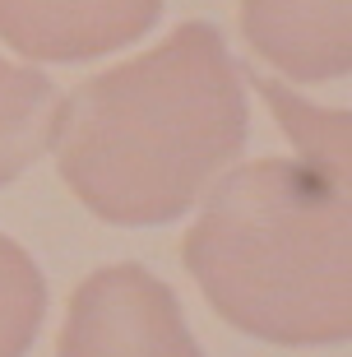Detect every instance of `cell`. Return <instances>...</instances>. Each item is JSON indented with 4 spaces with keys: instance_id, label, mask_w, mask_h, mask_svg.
<instances>
[{
    "instance_id": "3957f363",
    "label": "cell",
    "mask_w": 352,
    "mask_h": 357,
    "mask_svg": "<svg viewBox=\"0 0 352 357\" xmlns=\"http://www.w3.org/2000/svg\"><path fill=\"white\" fill-rule=\"evenodd\" d=\"M56 357H204L176 292L144 265L93 269L70 297Z\"/></svg>"
},
{
    "instance_id": "52a82bcc",
    "label": "cell",
    "mask_w": 352,
    "mask_h": 357,
    "mask_svg": "<svg viewBox=\"0 0 352 357\" xmlns=\"http://www.w3.org/2000/svg\"><path fill=\"white\" fill-rule=\"evenodd\" d=\"M250 84L260 89V98L287 130V139L297 149V162H306L329 185L348 190V112L343 107H315L278 79H250Z\"/></svg>"
},
{
    "instance_id": "8992f818",
    "label": "cell",
    "mask_w": 352,
    "mask_h": 357,
    "mask_svg": "<svg viewBox=\"0 0 352 357\" xmlns=\"http://www.w3.org/2000/svg\"><path fill=\"white\" fill-rule=\"evenodd\" d=\"M56 102L61 93L42 70L14 66L0 56V185L33 167V158L47 149Z\"/></svg>"
},
{
    "instance_id": "6da1fadb",
    "label": "cell",
    "mask_w": 352,
    "mask_h": 357,
    "mask_svg": "<svg viewBox=\"0 0 352 357\" xmlns=\"http://www.w3.org/2000/svg\"><path fill=\"white\" fill-rule=\"evenodd\" d=\"M246 135L241 66L218 28L195 19L56 102L47 144L89 213L116 227H158L241 158Z\"/></svg>"
},
{
    "instance_id": "277c9868",
    "label": "cell",
    "mask_w": 352,
    "mask_h": 357,
    "mask_svg": "<svg viewBox=\"0 0 352 357\" xmlns=\"http://www.w3.org/2000/svg\"><path fill=\"white\" fill-rule=\"evenodd\" d=\"M167 0H0V38L28 61L75 66L139 42Z\"/></svg>"
},
{
    "instance_id": "7a4b0ae2",
    "label": "cell",
    "mask_w": 352,
    "mask_h": 357,
    "mask_svg": "<svg viewBox=\"0 0 352 357\" xmlns=\"http://www.w3.org/2000/svg\"><path fill=\"white\" fill-rule=\"evenodd\" d=\"M181 260L232 330L283 348L348 344V190L306 162L260 158L218 176Z\"/></svg>"
},
{
    "instance_id": "ba28073f",
    "label": "cell",
    "mask_w": 352,
    "mask_h": 357,
    "mask_svg": "<svg viewBox=\"0 0 352 357\" xmlns=\"http://www.w3.org/2000/svg\"><path fill=\"white\" fill-rule=\"evenodd\" d=\"M47 316V278L38 260L0 232V357H24Z\"/></svg>"
},
{
    "instance_id": "5b68a950",
    "label": "cell",
    "mask_w": 352,
    "mask_h": 357,
    "mask_svg": "<svg viewBox=\"0 0 352 357\" xmlns=\"http://www.w3.org/2000/svg\"><path fill=\"white\" fill-rule=\"evenodd\" d=\"M241 33L297 84L343 79L352 66L348 0H241Z\"/></svg>"
}]
</instances>
